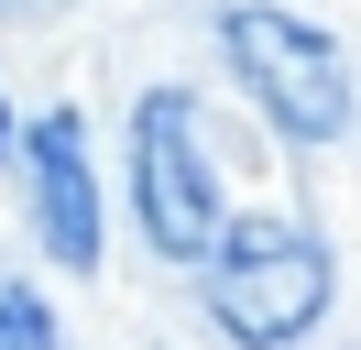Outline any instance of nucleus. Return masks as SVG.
I'll return each mask as SVG.
<instances>
[{
    "label": "nucleus",
    "instance_id": "f257e3e1",
    "mask_svg": "<svg viewBox=\"0 0 361 350\" xmlns=\"http://www.w3.org/2000/svg\"><path fill=\"white\" fill-rule=\"evenodd\" d=\"M208 318L230 350H295L329 318V241L295 219H219L208 241Z\"/></svg>",
    "mask_w": 361,
    "mask_h": 350
},
{
    "label": "nucleus",
    "instance_id": "f03ea898",
    "mask_svg": "<svg viewBox=\"0 0 361 350\" xmlns=\"http://www.w3.org/2000/svg\"><path fill=\"white\" fill-rule=\"evenodd\" d=\"M219 44H230L241 88L263 99V121L285 131V143H339V131H350V55H339L329 22L285 11V0H230Z\"/></svg>",
    "mask_w": 361,
    "mask_h": 350
},
{
    "label": "nucleus",
    "instance_id": "7ed1b4c3",
    "mask_svg": "<svg viewBox=\"0 0 361 350\" xmlns=\"http://www.w3.org/2000/svg\"><path fill=\"white\" fill-rule=\"evenodd\" d=\"M197 99L186 88H142L132 99V219L164 262H208L219 241V175H208V143H197Z\"/></svg>",
    "mask_w": 361,
    "mask_h": 350
},
{
    "label": "nucleus",
    "instance_id": "20e7f679",
    "mask_svg": "<svg viewBox=\"0 0 361 350\" xmlns=\"http://www.w3.org/2000/svg\"><path fill=\"white\" fill-rule=\"evenodd\" d=\"M33 164V241H44L66 274H99V175H88V121L77 109H44L23 131Z\"/></svg>",
    "mask_w": 361,
    "mask_h": 350
},
{
    "label": "nucleus",
    "instance_id": "39448f33",
    "mask_svg": "<svg viewBox=\"0 0 361 350\" xmlns=\"http://www.w3.org/2000/svg\"><path fill=\"white\" fill-rule=\"evenodd\" d=\"M0 350H66V328L33 284H0Z\"/></svg>",
    "mask_w": 361,
    "mask_h": 350
},
{
    "label": "nucleus",
    "instance_id": "423d86ee",
    "mask_svg": "<svg viewBox=\"0 0 361 350\" xmlns=\"http://www.w3.org/2000/svg\"><path fill=\"white\" fill-rule=\"evenodd\" d=\"M0 11H66V0H0Z\"/></svg>",
    "mask_w": 361,
    "mask_h": 350
},
{
    "label": "nucleus",
    "instance_id": "0eeeda50",
    "mask_svg": "<svg viewBox=\"0 0 361 350\" xmlns=\"http://www.w3.org/2000/svg\"><path fill=\"white\" fill-rule=\"evenodd\" d=\"M0 153H11V99H0Z\"/></svg>",
    "mask_w": 361,
    "mask_h": 350
}]
</instances>
